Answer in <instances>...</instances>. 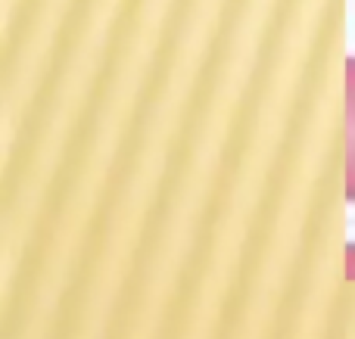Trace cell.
<instances>
[{
	"mask_svg": "<svg viewBox=\"0 0 355 339\" xmlns=\"http://www.w3.org/2000/svg\"><path fill=\"white\" fill-rule=\"evenodd\" d=\"M346 199L355 203V56L346 59Z\"/></svg>",
	"mask_w": 355,
	"mask_h": 339,
	"instance_id": "obj_1",
	"label": "cell"
},
{
	"mask_svg": "<svg viewBox=\"0 0 355 339\" xmlns=\"http://www.w3.org/2000/svg\"><path fill=\"white\" fill-rule=\"evenodd\" d=\"M346 274L355 280V243H349L346 246Z\"/></svg>",
	"mask_w": 355,
	"mask_h": 339,
	"instance_id": "obj_2",
	"label": "cell"
}]
</instances>
